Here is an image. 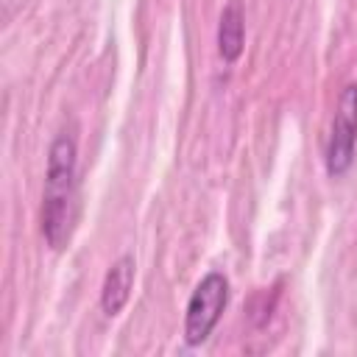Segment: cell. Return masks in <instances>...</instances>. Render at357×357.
<instances>
[{
    "instance_id": "3957f363",
    "label": "cell",
    "mask_w": 357,
    "mask_h": 357,
    "mask_svg": "<svg viewBox=\"0 0 357 357\" xmlns=\"http://www.w3.org/2000/svg\"><path fill=\"white\" fill-rule=\"evenodd\" d=\"M354 145H357V84H346L340 98H337L329 139H326V156L324 159H326L329 176L337 178L351 167Z\"/></svg>"
},
{
    "instance_id": "6da1fadb",
    "label": "cell",
    "mask_w": 357,
    "mask_h": 357,
    "mask_svg": "<svg viewBox=\"0 0 357 357\" xmlns=\"http://www.w3.org/2000/svg\"><path fill=\"white\" fill-rule=\"evenodd\" d=\"M75 165L78 145L73 134H59L47 151L45 195H42V234L50 248H64L75 218Z\"/></svg>"
},
{
    "instance_id": "5b68a950",
    "label": "cell",
    "mask_w": 357,
    "mask_h": 357,
    "mask_svg": "<svg viewBox=\"0 0 357 357\" xmlns=\"http://www.w3.org/2000/svg\"><path fill=\"white\" fill-rule=\"evenodd\" d=\"M243 39H245V14L240 0H229L220 22H218V50L223 56V61H237V56L243 53Z\"/></svg>"
},
{
    "instance_id": "277c9868",
    "label": "cell",
    "mask_w": 357,
    "mask_h": 357,
    "mask_svg": "<svg viewBox=\"0 0 357 357\" xmlns=\"http://www.w3.org/2000/svg\"><path fill=\"white\" fill-rule=\"evenodd\" d=\"M134 287V259L128 254H123L120 259H114V265L109 268L103 287H100V310L106 315H117L131 296Z\"/></svg>"
},
{
    "instance_id": "7a4b0ae2",
    "label": "cell",
    "mask_w": 357,
    "mask_h": 357,
    "mask_svg": "<svg viewBox=\"0 0 357 357\" xmlns=\"http://www.w3.org/2000/svg\"><path fill=\"white\" fill-rule=\"evenodd\" d=\"M226 304H229V279L220 271H209L190 293L184 310V343L201 346L218 326Z\"/></svg>"
}]
</instances>
